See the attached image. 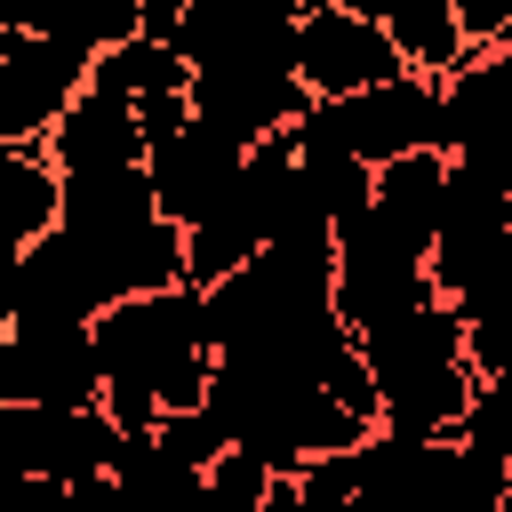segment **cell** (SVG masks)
Here are the masks:
<instances>
[{"label":"cell","instance_id":"1","mask_svg":"<svg viewBox=\"0 0 512 512\" xmlns=\"http://www.w3.org/2000/svg\"><path fill=\"white\" fill-rule=\"evenodd\" d=\"M368 376H376V424L384 432H416V440H448L464 400H472V360H464V320L448 296H424L376 328L352 336Z\"/></svg>","mask_w":512,"mask_h":512},{"label":"cell","instance_id":"2","mask_svg":"<svg viewBox=\"0 0 512 512\" xmlns=\"http://www.w3.org/2000/svg\"><path fill=\"white\" fill-rule=\"evenodd\" d=\"M104 384H144L160 408H192L216 376V336H208V296L200 288H144L120 296L88 320Z\"/></svg>","mask_w":512,"mask_h":512},{"label":"cell","instance_id":"3","mask_svg":"<svg viewBox=\"0 0 512 512\" xmlns=\"http://www.w3.org/2000/svg\"><path fill=\"white\" fill-rule=\"evenodd\" d=\"M424 296H440L432 288V272H424V248H408L400 232H384V216L376 208H360L352 224H336V280H328V312L360 336V328H376V320H392V312H408V304H424Z\"/></svg>","mask_w":512,"mask_h":512},{"label":"cell","instance_id":"4","mask_svg":"<svg viewBox=\"0 0 512 512\" xmlns=\"http://www.w3.org/2000/svg\"><path fill=\"white\" fill-rule=\"evenodd\" d=\"M104 368L88 320H8L0 328V408H96Z\"/></svg>","mask_w":512,"mask_h":512},{"label":"cell","instance_id":"5","mask_svg":"<svg viewBox=\"0 0 512 512\" xmlns=\"http://www.w3.org/2000/svg\"><path fill=\"white\" fill-rule=\"evenodd\" d=\"M80 88H88V48L0 24V144H40Z\"/></svg>","mask_w":512,"mask_h":512},{"label":"cell","instance_id":"6","mask_svg":"<svg viewBox=\"0 0 512 512\" xmlns=\"http://www.w3.org/2000/svg\"><path fill=\"white\" fill-rule=\"evenodd\" d=\"M304 104H312V88H304L288 64H200V72H192V112H200L208 128H224L232 144L288 136Z\"/></svg>","mask_w":512,"mask_h":512},{"label":"cell","instance_id":"7","mask_svg":"<svg viewBox=\"0 0 512 512\" xmlns=\"http://www.w3.org/2000/svg\"><path fill=\"white\" fill-rule=\"evenodd\" d=\"M408 64L392 56V40H384V24L376 16H352V8H320V16H304L296 24V80L312 88V96H360V88H376V80H400Z\"/></svg>","mask_w":512,"mask_h":512},{"label":"cell","instance_id":"8","mask_svg":"<svg viewBox=\"0 0 512 512\" xmlns=\"http://www.w3.org/2000/svg\"><path fill=\"white\" fill-rule=\"evenodd\" d=\"M240 152L248 144H232L224 128H208L200 112H192V128L184 136H168L160 152H144V176H152V208L168 216V224H200L224 192H232V176H240Z\"/></svg>","mask_w":512,"mask_h":512},{"label":"cell","instance_id":"9","mask_svg":"<svg viewBox=\"0 0 512 512\" xmlns=\"http://www.w3.org/2000/svg\"><path fill=\"white\" fill-rule=\"evenodd\" d=\"M40 152L56 160V176H88V168H136L144 160V136H136V104L104 96V88H80L56 128L40 136Z\"/></svg>","mask_w":512,"mask_h":512},{"label":"cell","instance_id":"10","mask_svg":"<svg viewBox=\"0 0 512 512\" xmlns=\"http://www.w3.org/2000/svg\"><path fill=\"white\" fill-rule=\"evenodd\" d=\"M64 216V176L40 144H0V256H24Z\"/></svg>","mask_w":512,"mask_h":512},{"label":"cell","instance_id":"11","mask_svg":"<svg viewBox=\"0 0 512 512\" xmlns=\"http://www.w3.org/2000/svg\"><path fill=\"white\" fill-rule=\"evenodd\" d=\"M440 176H448V152H432V144L384 160L376 192H368V208L384 216V232H400L408 248H432V232H440Z\"/></svg>","mask_w":512,"mask_h":512},{"label":"cell","instance_id":"12","mask_svg":"<svg viewBox=\"0 0 512 512\" xmlns=\"http://www.w3.org/2000/svg\"><path fill=\"white\" fill-rule=\"evenodd\" d=\"M376 24H384V40H392V56H400L408 72H424V80H448V72L472 56L456 0H392Z\"/></svg>","mask_w":512,"mask_h":512},{"label":"cell","instance_id":"13","mask_svg":"<svg viewBox=\"0 0 512 512\" xmlns=\"http://www.w3.org/2000/svg\"><path fill=\"white\" fill-rule=\"evenodd\" d=\"M88 88L120 96V104H144V96H168V88H192V64L176 56V40L160 32H128L112 48L88 56Z\"/></svg>","mask_w":512,"mask_h":512},{"label":"cell","instance_id":"14","mask_svg":"<svg viewBox=\"0 0 512 512\" xmlns=\"http://www.w3.org/2000/svg\"><path fill=\"white\" fill-rule=\"evenodd\" d=\"M144 216H160V208H152V176H144V160H136V168H88V176H64V224L120 232V224H144Z\"/></svg>","mask_w":512,"mask_h":512},{"label":"cell","instance_id":"15","mask_svg":"<svg viewBox=\"0 0 512 512\" xmlns=\"http://www.w3.org/2000/svg\"><path fill=\"white\" fill-rule=\"evenodd\" d=\"M296 176H304L312 208L328 216V232H336V224H352V216L368 208V192H376V168H368V160H352V152H296Z\"/></svg>","mask_w":512,"mask_h":512},{"label":"cell","instance_id":"16","mask_svg":"<svg viewBox=\"0 0 512 512\" xmlns=\"http://www.w3.org/2000/svg\"><path fill=\"white\" fill-rule=\"evenodd\" d=\"M496 224H512V192L472 176L464 160H448V176H440V232H496Z\"/></svg>","mask_w":512,"mask_h":512},{"label":"cell","instance_id":"17","mask_svg":"<svg viewBox=\"0 0 512 512\" xmlns=\"http://www.w3.org/2000/svg\"><path fill=\"white\" fill-rule=\"evenodd\" d=\"M152 440L184 464V472H208L224 448H232V432H224V416L208 408V400H192V408H160V424H152Z\"/></svg>","mask_w":512,"mask_h":512},{"label":"cell","instance_id":"18","mask_svg":"<svg viewBox=\"0 0 512 512\" xmlns=\"http://www.w3.org/2000/svg\"><path fill=\"white\" fill-rule=\"evenodd\" d=\"M200 496H208V512H264L272 464H264L256 448H224V456L200 472Z\"/></svg>","mask_w":512,"mask_h":512},{"label":"cell","instance_id":"19","mask_svg":"<svg viewBox=\"0 0 512 512\" xmlns=\"http://www.w3.org/2000/svg\"><path fill=\"white\" fill-rule=\"evenodd\" d=\"M48 32L96 56V48H112V40H128V32H144V16H136V0H56V16H48Z\"/></svg>","mask_w":512,"mask_h":512},{"label":"cell","instance_id":"20","mask_svg":"<svg viewBox=\"0 0 512 512\" xmlns=\"http://www.w3.org/2000/svg\"><path fill=\"white\" fill-rule=\"evenodd\" d=\"M288 480H296V496H304L312 512H344V504L360 496V456H352V448H328V456H304Z\"/></svg>","mask_w":512,"mask_h":512},{"label":"cell","instance_id":"21","mask_svg":"<svg viewBox=\"0 0 512 512\" xmlns=\"http://www.w3.org/2000/svg\"><path fill=\"white\" fill-rule=\"evenodd\" d=\"M192 128V88H168V96H144L136 104V136H144V152H160L168 136H184Z\"/></svg>","mask_w":512,"mask_h":512},{"label":"cell","instance_id":"22","mask_svg":"<svg viewBox=\"0 0 512 512\" xmlns=\"http://www.w3.org/2000/svg\"><path fill=\"white\" fill-rule=\"evenodd\" d=\"M96 408H104L120 432H152V424H160V400H152L144 384H104V392H96Z\"/></svg>","mask_w":512,"mask_h":512},{"label":"cell","instance_id":"23","mask_svg":"<svg viewBox=\"0 0 512 512\" xmlns=\"http://www.w3.org/2000/svg\"><path fill=\"white\" fill-rule=\"evenodd\" d=\"M48 16H56V0H0V24H16V32H48Z\"/></svg>","mask_w":512,"mask_h":512},{"label":"cell","instance_id":"24","mask_svg":"<svg viewBox=\"0 0 512 512\" xmlns=\"http://www.w3.org/2000/svg\"><path fill=\"white\" fill-rule=\"evenodd\" d=\"M184 8H192V0H136V16H144V32H160V40L176 32V16H184Z\"/></svg>","mask_w":512,"mask_h":512},{"label":"cell","instance_id":"25","mask_svg":"<svg viewBox=\"0 0 512 512\" xmlns=\"http://www.w3.org/2000/svg\"><path fill=\"white\" fill-rule=\"evenodd\" d=\"M16 320V256H0V328Z\"/></svg>","mask_w":512,"mask_h":512},{"label":"cell","instance_id":"26","mask_svg":"<svg viewBox=\"0 0 512 512\" xmlns=\"http://www.w3.org/2000/svg\"><path fill=\"white\" fill-rule=\"evenodd\" d=\"M272 8H280V16H288V24H304V16H320V8H328V0H272Z\"/></svg>","mask_w":512,"mask_h":512},{"label":"cell","instance_id":"27","mask_svg":"<svg viewBox=\"0 0 512 512\" xmlns=\"http://www.w3.org/2000/svg\"><path fill=\"white\" fill-rule=\"evenodd\" d=\"M336 8H352V16H384L392 0H336Z\"/></svg>","mask_w":512,"mask_h":512},{"label":"cell","instance_id":"28","mask_svg":"<svg viewBox=\"0 0 512 512\" xmlns=\"http://www.w3.org/2000/svg\"><path fill=\"white\" fill-rule=\"evenodd\" d=\"M504 512H512V472H504Z\"/></svg>","mask_w":512,"mask_h":512}]
</instances>
